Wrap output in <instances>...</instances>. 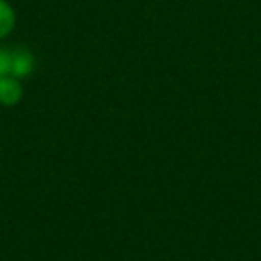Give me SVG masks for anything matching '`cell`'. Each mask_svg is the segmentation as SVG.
Segmentation results:
<instances>
[{
	"instance_id": "7a4b0ae2",
	"label": "cell",
	"mask_w": 261,
	"mask_h": 261,
	"mask_svg": "<svg viewBox=\"0 0 261 261\" xmlns=\"http://www.w3.org/2000/svg\"><path fill=\"white\" fill-rule=\"evenodd\" d=\"M33 69V55L27 49L10 51V75L24 77Z\"/></svg>"
},
{
	"instance_id": "277c9868",
	"label": "cell",
	"mask_w": 261,
	"mask_h": 261,
	"mask_svg": "<svg viewBox=\"0 0 261 261\" xmlns=\"http://www.w3.org/2000/svg\"><path fill=\"white\" fill-rule=\"evenodd\" d=\"M10 75V51L0 49V77Z\"/></svg>"
},
{
	"instance_id": "3957f363",
	"label": "cell",
	"mask_w": 261,
	"mask_h": 261,
	"mask_svg": "<svg viewBox=\"0 0 261 261\" xmlns=\"http://www.w3.org/2000/svg\"><path fill=\"white\" fill-rule=\"evenodd\" d=\"M12 24H14V12L4 0H0V39L12 31Z\"/></svg>"
},
{
	"instance_id": "6da1fadb",
	"label": "cell",
	"mask_w": 261,
	"mask_h": 261,
	"mask_svg": "<svg viewBox=\"0 0 261 261\" xmlns=\"http://www.w3.org/2000/svg\"><path fill=\"white\" fill-rule=\"evenodd\" d=\"M22 96V88L18 77L14 75H2L0 77V102L2 104H16Z\"/></svg>"
}]
</instances>
